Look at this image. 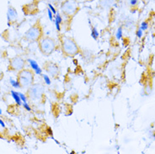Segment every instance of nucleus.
I'll use <instances>...</instances> for the list:
<instances>
[{
	"label": "nucleus",
	"instance_id": "f257e3e1",
	"mask_svg": "<svg viewBox=\"0 0 155 154\" xmlns=\"http://www.w3.org/2000/svg\"><path fill=\"white\" fill-rule=\"evenodd\" d=\"M18 80L22 88H28L32 85V83L34 80L33 73H31L30 70L22 69L21 71H19Z\"/></svg>",
	"mask_w": 155,
	"mask_h": 154
},
{
	"label": "nucleus",
	"instance_id": "f03ea898",
	"mask_svg": "<svg viewBox=\"0 0 155 154\" xmlns=\"http://www.w3.org/2000/svg\"><path fill=\"white\" fill-rule=\"evenodd\" d=\"M62 49H63V51L67 55H69V56H74L78 51V48L77 45L75 44V42L72 39L68 38V37L63 38Z\"/></svg>",
	"mask_w": 155,
	"mask_h": 154
},
{
	"label": "nucleus",
	"instance_id": "7ed1b4c3",
	"mask_svg": "<svg viewBox=\"0 0 155 154\" xmlns=\"http://www.w3.org/2000/svg\"><path fill=\"white\" fill-rule=\"evenodd\" d=\"M62 13L68 16L74 15L78 10V4L75 0H66L61 6Z\"/></svg>",
	"mask_w": 155,
	"mask_h": 154
},
{
	"label": "nucleus",
	"instance_id": "20e7f679",
	"mask_svg": "<svg viewBox=\"0 0 155 154\" xmlns=\"http://www.w3.org/2000/svg\"><path fill=\"white\" fill-rule=\"evenodd\" d=\"M55 48V41L51 38H43L40 41V49L43 54H51Z\"/></svg>",
	"mask_w": 155,
	"mask_h": 154
},
{
	"label": "nucleus",
	"instance_id": "39448f33",
	"mask_svg": "<svg viewBox=\"0 0 155 154\" xmlns=\"http://www.w3.org/2000/svg\"><path fill=\"white\" fill-rule=\"evenodd\" d=\"M41 35V29L38 26H33L28 30L27 32L25 35V37L29 41H35L40 38Z\"/></svg>",
	"mask_w": 155,
	"mask_h": 154
},
{
	"label": "nucleus",
	"instance_id": "423d86ee",
	"mask_svg": "<svg viewBox=\"0 0 155 154\" xmlns=\"http://www.w3.org/2000/svg\"><path fill=\"white\" fill-rule=\"evenodd\" d=\"M43 93V87L41 85H35L33 86L32 88L29 90V94L30 97H31L32 100H37L40 99Z\"/></svg>",
	"mask_w": 155,
	"mask_h": 154
},
{
	"label": "nucleus",
	"instance_id": "0eeeda50",
	"mask_svg": "<svg viewBox=\"0 0 155 154\" xmlns=\"http://www.w3.org/2000/svg\"><path fill=\"white\" fill-rule=\"evenodd\" d=\"M10 68L15 71H21L25 67V61L21 57H15L10 61Z\"/></svg>",
	"mask_w": 155,
	"mask_h": 154
},
{
	"label": "nucleus",
	"instance_id": "6e6552de",
	"mask_svg": "<svg viewBox=\"0 0 155 154\" xmlns=\"http://www.w3.org/2000/svg\"><path fill=\"white\" fill-rule=\"evenodd\" d=\"M7 19H8V23H13L15 22L18 19V13L16 9L13 7H8V12H7Z\"/></svg>",
	"mask_w": 155,
	"mask_h": 154
},
{
	"label": "nucleus",
	"instance_id": "1a4fd4ad",
	"mask_svg": "<svg viewBox=\"0 0 155 154\" xmlns=\"http://www.w3.org/2000/svg\"><path fill=\"white\" fill-rule=\"evenodd\" d=\"M28 62H29V64H30V66H31V68L35 71V73H36V74L41 75V74L42 73V70H41V68L39 67L38 63L35 62V60H33V59H29V60H28Z\"/></svg>",
	"mask_w": 155,
	"mask_h": 154
},
{
	"label": "nucleus",
	"instance_id": "9d476101",
	"mask_svg": "<svg viewBox=\"0 0 155 154\" xmlns=\"http://www.w3.org/2000/svg\"><path fill=\"white\" fill-rule=\"evenodd\" d=\"M11 95H12V98L14 99V100L15 101V103L17 104V105H21L22 104V101L20 100V97H19V93L16 92V91H14V90H11Z\"/></svg>",
	"mask_w": 155,
	"mask_h": 154
},
{
	"label": "nucleus",
	"instance_id": "9b49d317",
	"mask_svg": "<svg viewBox=\"0 0 155 154\" xmlns=\"http://www.w3.org/2000/svg\"><path fill=\"white\" fill-rule=\"evenodd\" d=\"M62 19L61 15H59V14H57V15L55 17V25H56V28H57V30L58 31H61V27H60V25L62 23Z\"/></svg>",
	"mask_w": 155,
	"mask_h": 154
},
{
	"label": "nucleus",
	"instance_id": "f8f14e48",
	"mask_svg": "<svg viewBox=\"0 0 155 154\" xmlns=\"http://www.w3.org/2000/svg\"><path fill=\"white\" fill-rule=\"evenodd\" d=\"M9 83H10V84L12 85V87H14V88H15V89H19V88L21 87L19 80H15V79L10 78V79H9Z\"/></svg>",
	"mask_w": 155,
	"mask_h": 154
},
{
	"label": "nucleus",
	"instance_id": "ddd939ff",
	"mask_svg": "<svg viewBox=\"0 0 155 154\" xmlns=\"http://www.w3.org/2000/svg\"><path fill=\"white\" fill-rule=\"evenodd\" d=\"M91 36L93 37L94 40H96L98 37H99V32L97 31V29L95 27H94L92 29V31H91Z\"/></svg>",
	"mask_w": 155,
	"mask_h": 154
},
{
	"label": "nucleus",
	"instance_id": "4468645a",
	"mask_svg": "<svg viewBox=\"0 0 155 154\" xmlns=\"http://www.w3.org/2000/svg\"><path fill=\"white\" fill-rule=\"evenodd\" d=\"M43 77V79H44V81H45V83L47 84V85H50L51 84V78L47 75H46V74H43L42 75Z\"/></svg>",
	"mask_w": 155,
	"mask_h": 154
},
{
	"label": "nucleus",
	"instance_id": "2eb2a0df",
	"mask_svg": "<svg viewBox=\"0 0 155 154\" xmlns=\"http://www.w3.org/2000/svg\"><path fill=\"white\" fill-rule=\"evenodd\" d=\"M19 97H20V100L22 101V103H26L27 102V98H26V96L24 93H19Z\"/></svg>",
	"mask_w": 155,
	"mask_h": 154
},
{
	"label": "nucleus",
	"instance_id": "dca6fc26",
	"mask_svg": "<svg viewBox=\"0 0 155 154\" xmlns=\"http://www.w3.org/2000/svg\"><path fill=\"white\" fill-rule=\"evenodd\" d=\"M121 37H122V30H121V28H119L116 32V38L120 39Z\"/></svg>",
	"mask_w": 155,
	"mask_h": 154
},
{
	"label": "nucleus",
	"instance_id": "f3484780",
	"mask_svg": "<svg viewBox=\"0 0 155 154\" xmlns=\"http://www.w3.org/2000/svg\"><path fill=\"white\" fill-rule=\"evenodd\" d=\"M23 105H24V108L27 111H31V107L30 106V104H28L27 102H26V103H23Z\"/></svg>",
	"mask_w": 155,
	"mask_h": 154
},
{
	"label": "nucleus",
	"instance_id": "a211bd4d",
	"mask_svg": "<svg viewBox=\"0 0 155 154\" xmlns=\"http://www.w3.org/2000/svg\"><path fill=\"white\" fill-rule=\"evenodd\" d=\"M47 14H48L49 19H50V20H52V19H53V15H52V14H53V13L51 11L50 8H48V9H47Z\"/></svg>",
	"mask_w": 155,
	"mask_h": 154
},
{
	"label": "nucleus",
	"instance_id": "6ab92c4d",
	"mask_svg": "<svg viewBox=\"0 0 155 154\" xmlns=\"http://www.w3.org/2000/svg\"><path fill=\"white\" fill-rule=\"evenodd\" d=\"M142 31H145V30H147V24L146 22H143V23H142L141 25V28H140Z\"/></svg>",
	"mask_w": 155,
	"mask_h": 154
},
{
	"label": "nucleus",
	"instance_id": "aec40b11",
	"mask_svg": "<svg viewBox=\"0 0 155 154\" xmlns=\"http://www.w3.org/2000/svg\"><path fill=\"white\" fill-rule=\"evenodd\" d=\"M48 6H49V8L51 9V11L52 12L53 14H55V15H56V14H57V11H56V9H55V8L53 7V5H52L51 4H48Z\"/></svg>",
	"mask_w": 155,
	"mask_h": 154
},
{
	"label": "nucleus",
	"instance_id": "412c9836",
	"mask_svg": "<svg viewBox=\"0 0 155 154\" xmlns=\"http://www.w3.org/2000/svg\"><path fill=\"white\" fill-rule=\"evenodd\" d=\"M137 36H138L139 38H140V37H142V35H143V31H142L141 29L137 31Z\"/></svg>",
	"mask_w": 155,
	"mask_h": 154
},
{
	"label": "nucleus",
	"instance_id": "4be33fe9",
	"mask_svg": "<svg viewBox=\"0 0 155 154\" xmlns=\"http://www.w3.org/2000/svg\"><path fill=\"white\" fill-rule=\"evenodd\" d=\"M0 126L3 127V128H5V123H4V120L2 119H0Z\"/></svg>",
	"mask_w": 155,
	"mask_h": 154
},
{
	"label": "nucleus",
	"instance_id": "5701e85b",
	"mask_svg": "<svg viewBox=\"0 0 155 154\" xmlns=\"http://www.w3.org/2000/svg\"><path fill=\"white\" fill-rule=\"evenodd\" d=\"M49 1V4H57L59 2V0H48Z\"/></svg>",
	"mask_w": 155,
	"mask_h": 154
},
{
	"label": "nucleus",
	"instance_id": "b1692460",
	"mask_svg": "<svg viewBox=\"0 0 155 154\" xmlns=\"http://www.w3.org/2000/svg\"><path fill=\"white\" fill-rule=\"evenodd\" d=\"M137 3V0H130V4L131 5H135Z\"/></svg>",
	"mask_w": 155,
	"mask_h": 154
},
{
	"label": "nucleus",
	"instance_id": "393cba45",
	"mask_svg": "<svg viewBox=\"0 0 155 154\" xmlns=\"http://www.w3.org/2000/svg\"><path fill=\"white\" fill-rule=\"evenodd\" d=\"M77 3H84V2H85L87 0H75Z\"/></svg>",
	"mask_w": 155,
	"mask_h": 154
},
{
	"label": "nucleus",
	"instance_id": "a878e982",
	"mask_svg": "<svg viewBox=\"0 0 155 154\" xmlns=\"http://www.w3.org/2000/svg\"><path fill=\"white\" fill-rule=\"evenodd\" d=\"M2 77H3V73L0 72V80H1V78H2Z\"/></svg>",
	"mask_w": 155,
	"mask_h": 154
},
{
	"label": "nucleus",
	"instance_id": "bb28decb",
	"mask_svg": "<svg viewBox=\"0 0 155 154\" xmlns=\"http://www.w3.org/2000/svg\"><path fill=\"white\" fill-rule=\"evenodd\" d=\"M2 114H3V112H2V110H1V109H0V116H1V115H2Z\"/></svg>",
	"mask_w": 155,
	"mask_h": 154
}]
</instances>
